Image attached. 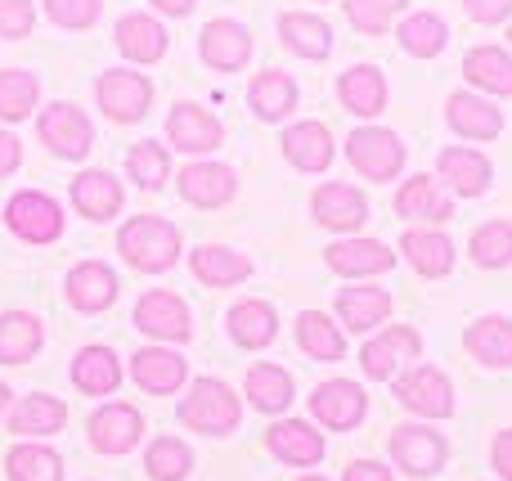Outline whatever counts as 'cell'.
I'll return each instance as SVG.
<instances>
[{"label":"cell","mask_w":512,"mask_h":481,"mask_svg":"<svg viewBox=\"0 0 512 481\" xmlns=\"http://www.w3.org/2000/svg\"><path fill=\"white\" fill-rule=\"evenodd\" d=\"M117 248L144 275H158V270H171L180 257V230L162 216H131V221L117 230Z\"/></svg>","instance_id":"cell-1"},{"label":"cell","mask_w":512,"mask_h":481,"mask_svg":"<svg viewBox=\"0 0 512 481\" xmlns=\"http://www.w3.org/2000/svg\"><path fill=\"white\" fill-rule=\"evenodd\" d=\"M239 419H243V401L221 378H198L189 387V396L180 401V423L203 432V437H225V432L239 428Z\"/></svg>","instance_id":"cell-2"},{"label":"cell","mask_w":512,"mask_h":481,"mask_svg":"<svg viewBox=\"0 0 512 481\" xmlns=\"http://www.w3.org/2000/svg\"><path fill=\"white\" fill-rule=\"evenodd\" d=\"M36 135H41V144L54 153V158H86L90 149H95V122L86 117V108L68 104V99H59V104L41 108V117H36Z\"/></svg>","instance_id":"cell-3"},{"label":"cell","mask_w":512,"mask_h":481,"mask_svg":"<svg viewBox=\"0 0 512 481\" xmlns=\"http://www.w3.org/2000/svg\"><path fill=\"white\" fill-rule=\"evenodd\" d=\"M346 158L364 180H396L405 171V144L387 126H355L346 135Z\"/></svg>","instance_id":"cell-4"},{"label":"cell","mask_w":512,"mask_h":481,"mask_svg":"<svg viewBox=\"0 0 512 481\" xmlns=\"http://www.w3.org/2000/svg\"><path fill=\"white\" fill-rule=\"evenodd\" d=\"M95 104L117 126H135V122H144V113L153 104V81L131 68H104L95 81Z\"/></svg>","instance_id":"cell-5"},{"label":"cell","mask_w":512,"mask_h":481,"mask_svg":"<svg viewBox=\"0 0 512 481\" xmlns=\"http://www.w3.org/2000/svg\"><path fill=\"white\" fill-rule=\"evenodd\" d=\"M5 225L23 243H54L63 234V207L41 189H18L5 203Z\"/></svg>","instance_id":"cell-6"},{"label":"cell","mask_w":512,"mask_h":481,"mask_svg":"<svg viewBox=\"0 0 512 481\" xmlns=\"http://www.w3.org/2000/svg\"><path fill=\"white\" fill-rule=\"evenodd\" d=\"M396 401L423 419H445L454 414V387L436 365H409L396 378Z\"/></svg>","instance_id":"cell-7"},{"label":"cell","mask_w":512,"mask_h":481,"mask_svg":"<svg viewBox=\"0 0 512 481\" xmlns=\"http://www.w3.org/2000/svg\"><path fill=\"white\" fill-rule=\"evenodd\" d=\"M310 216H315L324 230L355 234L369 221V198H364V189L346 185V180H324V185L310 194Z\"/></svg>","instance_id":"cell-8"},{"label":"cell","mask_w":512,"mask_h":481,"mask_svg":"<svg viewBox=\"0 0 512 481\" xmlns=\"http://www.w3.org/2000/svg\"><path fill=\"white\" fill-rule=\"evenodd\" d=\"M135 329L149 333V338H162V342L194 338V320H189L185 297L167 293V288H149V293L135 302Z\"/></svg>","instance_id":"cell-9"},{"label":"cell","mask_w":512,"mask_h":481,"mask_svg":"<svg viewBox=\"0 0 512 481\" xmlns=\"http://www.w3.org/2000/svg\"><path fill=\"white\" fill-rule=\"evenodd\" d=\"M140 432H144L140 410L126 405V401L99 405V410L90 414V423H86V437H90V446H95L99 455H131V450L140 446Z\"/></svg>","instance_id":"cell-10"},{"label":"cell","mask_w":512,"mask_h":481,"mask_svg":"<svg viewBox=\"0 0 512 481\" xmlns=\"http://www.w3.org/2000/svg\"><path fill=\"white\" fill-rule=\"evenodd\" d=\"M310 414L333 432H351V428H360L364 414H369V396H364V387L351 383V378H328V383H319L315 396H310Z\"/></svg>","instance_id":"cell-11"},{"label":"cell","mask_w":512,"mask_h":481,"mask_svg":"<svg viewBox=\"0 0 512 481\" xmlns=\"http://www.w3.org/2000/svg\"><path fill=\"white\" fill-rule=\"evenodd\" d=\"M418 351H423V338H418L414 324H391L373 342H364L360 365H364V374L382 383V378H396L405 365H414Z\"/></svg>","instance_id":"cell-12"},{"label":"cell","mask_w":512,"mask_h":481,"mask_svg":"<svg viewBox=\"0 0 512 481\" xmlns=\"http://www.w3.org/2000/svg\"><path fill=\"white\" fill-rule=\"evenodd\" d=\"M167 140H171V149H180V153H212L225 144V126L212 108L180 99L167 113Z\"/></svg>","instance_id":"cell-13"},{"label":"cell","mask_w":512,"mask_h":481,"mask_svg":"<svg viewBox=\"0 0 512 481\" xmlns=\"http://www.w3.org/2000/svg\"><path fill=\"white\" fill-rule=\"evenodd\" d=\"M445 455H450L445 437L423 428V423H400V428L391 432V459H396L409 477H432L436 468L445 464Z\"/></svg>","instance_id":"cell-14"},{"label":"cell","mask_w":512,"mask_h":481,"mask_svg":"<svg viewBox=\"0 0 512 481\" xmlns=\"http://www.w3.org/2000/svg\"><path fill=\"white\" fill-rule=\"evenodd\" d=\"M198 54L216 72H239L252 59V32L243 23H234V18H212L198 32Z\"/></svg>","instance_id":"cell-15"},{"label":"cell","mask_w":512,"mask_h":481,"mask_svg":"<svg viewBox=\"0 0 512 481\" xmlns=\"http://www.w3.org/2000/svg\"><path fill=\"white\" fill-rule=\"evenodd\" d=\"M279 144H283V158H288L297 171H306V176H319V171H328V162L337 158L333 131H328L324 122H315V117H306V122H292L288 131H283Z\"/></svg>","instance_id":"cell-16"},{"label":"cell","mask_w":512,"mask_h":481,"mask_svg":"<svg viewBox=\"0 0 512 481\" xmlns=\"http://www.w3.org/2000/svg\"><path fill=\"white\" fill-rule=\"evenodd\" d=\"M176 185L185 194V203H194V207H225L239 194V176L225 162H185Z\"/></svg>","instance_id":"cell-17"},{"label":"cell","mask_w":512,"mask_h":481,"mask_svg":"<svg viewBox=\"0 0 512 481\" xmlns=\"http://www.w3.org/2000/svg\"><path fill=\"white\" fill-rule=\"evenodd\" d=\"M63 293L77 311L95 315V311H108L117 302V270L104 266V261H77L63 279Z\"/></svg>","instance_id":"cell-18"},{"label":"cell","mask_w":512,"mask_h":481,"mask_svg":"<svg viewBox=\"0 0 512 481\" xmlns=\"http://www.w3.org/2000/svg\"><path fill=\"white\" fill-rule=\"evenodd\" d=\"M445 122H450L454 135L463 140H495L504 131V113L490 104L486 95H472V90H454L445 99Z\"/></svg>","instance_id":"cell-19"},{"label":"cell","mask_w":512,"mask_h":481,"mask_svg":"<svg viewBox=\"0 0 512 481\" xmlns=\"http://www.w3.org/2000/svg\"><path fill=\"white\" fill-rule=\"evenodd\" d=\"M113 41L131 63H158L171 45V32L153 14H122L113 27Z\"/></svg>","instance_id":"cell-20"},{"label":"cell","mask_w":512,"mask_h":481,"mask_svg":"<svg viewBox=\"0 0 512 481\" xmlns=\"http://www.w3.org/2000/svg\"><path fill=\"white\" fill-rule=\"evenodd\" d=\"M265 446L279 464H292V468H315L324 459V437L310 428L306 419H283L265 432Z\"/></svg>","instance_id":"cell-21"},{"label":"cell","mask_w":512,"mask_h":481,"mask_svg":"<svg viewBox=\"0 0 512 481\" xmlns=\"http://www.w3.org/2000/svg\"><path fill=\"white\" fill-rule=\"evenodd\" d=\"M396 212L409 216V221L441 225V221H450L454 216V198L436 176H409L405 185L396 189Z\"/></svg>","instance_id":"cell-22"},{"label":"cell","mask_w":512,"mask_h":481,"mask_svg":"<svg viewBox=\"0 0 512 481\" xmlns=\"http://www.w3.org/2000/svg\"><path fill=\"white\" fill-rule=\"evenodd\" d=\"M337 99H342L346 113L355 117H378L387 108V77L373 63H355L337 77Z\"/></svg>","instance_id":"cell-23"},{"label":"cell","mask_w":512,"mask_h":481,"mask_svg":"<svg viewBox=\"0 0 512 481\" xmlns=\"http://www.w3.org/2000/svg\"><path fill=\"white\" fill-rule=\"evenodd\" d=\"M436 167H441V176L450 180L454 194H463V198L486 194V189H490V176H495V167H490L486 153H481V149H468V144H450V149H441Z\"/></svg>","instance_id":"cell-24"},{"label":"cell","mask_w":512,"mask_h":481,"mask_svg":"<svg viewBox=\"0 0 512 481\" xmlns=\"http://www.w3.org/2000/svg\"><path fill=\"white\" fill-rule=\"evenodd\" d=\"M324 261H328V270H337V275L360 279V275H387V270L396 266V252L378 239H342L324 252Z\"/></svg>","instance_id":"cell-25"},{"label":"cell","mask_w":512,"mask_h":481,"mask_svg":"<svg viewBox=\"0 0 512 481\" xmlns=\"http://www.w3.org/2000/svg\"><path fill=\"white\" fill-rule=\"evenodd\" d=\"M122 180H113L108 171H81L72 176V207H77L86 221H113L122 212Z\"/></svg>","instance_id":"cell-26"},{"label":"cell","mask_w":512,"mask_h":481,"mask_svg":"<svg viewBox=\"0 0 512 481\" xmlns=\"http://www.w3.org/2000/svg\"><path fill=\"white\" fill-rule=\"evenodd\" d=\"M279 36L292 54H301V59L319 63V59L333 54V27H328V18L306 14V9H288V14H279Z\"/></svg>","instance_id":"cell-27"},{"label":"cell","mask_w":512,"mask_h":481,"mask_svg":"<svg viewBox=\"0 0 512 481\" xmlns=\"http://www.w3.org/2000/svg\"><path fill=\"white\" fill-rule=\"evenodd\" d=\"M185 356L176 351H162V347H144L131 356V378L153 396H171L185 387Z\"/></svg>","instance_id":"cell-28"},{"label":"cell","mask_w":512,"mask_h":481,"mask_svg":"<svg viewBox=\"0 0 512 481\" xmlns=\"http://www.w3.org/2000/svg\"><path fill=\"white\" fill-rule=\"evenodd\" d=\"M248 108L261 117V122H283V117L297 108V81H292L283 68L256 72L252 86H248Z\"/></svg>","instance_id":"cell-29"},{"label":"cell","mask_w":512,"mask_h":481,"mask_svg":"<svg viewBox=\"0 0 512 481\" xmlns=\"http://www.w3.org/2000/svg\"><path fill=\"white\" fill-rule=\"evenodd\" d=\"M463 347L490 369H508L512 365V320L508 315H481L477 324H468Z\"/></svg>","instance_id":"cell-30"},{"label":"cell","mask_w":512,"mask_h":481,"mask_svg":"<svg viewBox=\"0 0 512 481\" xmlns=\"http://www.w3.org/2000/svg\"><path fill=\"white\" fill-rule=\"evenodd\" d=\"M72 383L86 396H113L122 383V360L113 347H81L72 360Z\"/></svg>","instance_id":"cell-31"},{"label":"cell","mask_w":512,"mask_h":481,"mask_svg":"<svg viewBox=\"0 0 512 481\" xmlns=\"http://www.w3.org/2000/svg\"><path fill=\"white\" fill-rule=\"evenodd\" d=\"M400 252H405L409 266L427 279H441L454 270V243H450V234H441V230H405Z\"/></svg>","instance_id":"cell-32"},{"label":"cell","mask_w":512,"mask_h":481,"mask_svg":"<svg viewBox=\"0 0 512 481\" xmlns=\"http://www.w3.org/2000/svg\"><path fill=\"white\" fill-rule=\"evenodd\" d=\"M463 77L486 95H512V54L499 45H472L463 54Z\"/></svg>","instance_id":"cell-33"},{"label":"cell","mask_w":512,"mask_h":481,"mask_svg":"<svg viewBox=\"0 0 512 481\" xmlns=\"http://www.w3.org/2000/svg\"><path fill=\"white\" fill-rule=\"evenodd\" d=\"M63 423H68V405L59 401V396H23V401L9 410V432H18V437H50V432H59Z\"/></svg>","instance_id":"cell-34"},{"label":"cell","mask_w":512,"mask_h":481,"mask_svg":"<svg viewBox=\"0 0 512 481\" xmlns=\"http://www.w3.org/2000/svg\"><path fill=\"white\" fill-rule=\"evenodd\" d=\"M387 315H391L387 288H342V293H337V320H342L351 333L378 329Z\"/></svg>","instance_id":"cell-35"},{"label":"cell","mask_w":512,"mask_h":481,"mask_svg":"<svg viewBox=\"0 0 512 481\" xmlns=\"http://www.w3.org/2000/svg\"><path fill=\"white\" fill-rule=\"evenodd\" d=\"M41 342H45V329L36 315H27V311L0 315V365H27V360H36Z\"/></svg>","instance_id":"cell-36"},{"label":"cell","mask_w":512,"mask_h":481,"mask_svg":"<svg viewBox=\"0 0 512 481\" xmlns=\"http://www.w3.org/2000/svg\"><path fill=\"white\" fill-rule=\"evenodd\" d=\"M274 333H279V315H274L270 302H261V297L234 302V311H230V338L239 342V347L261 351L265 342H274Z\"/></svg>","instance_id":"cell-37"},{"label":"cell","mask_w":512,"mask_h":481,"mask_svg":"<svg viewBox=\"0 0 512 481\" xmlns=\"http://www.w3.org/2000/svg\"><path fill=\"white\" fill-rule=\"evenodd\" d=\"M189 266H194V275L203 279L207 288H230L252 275V261L234 248H221V243H203V248L189 257Z\"/></svg>","instance_id":"cell-38"},{"label":"cell","mask_w":512,"mask_h":481,"mask_svg":"<svg viewBox=\"0 0 512 481\" xmlns=\"http://www.w3.org/2000/svg\"><path fill=\"white\" fill-rule=\"evenodd\" d=\"M243 396H248V401L261 414H283L297 392H292L288 369H279V365H252L248 378H243Z\"/></svg>","instance_id":"cell-39"},{"label":"cell","mask_w":512,"mask_h":481,"mask_svg":"<svg viewBox=\"0 0 512 481\" xmlns=\"http://www.w3.org/2000/svg\"><path fill=\"white\" fill-rule=\"evenodd\" d=\"M297 342H301V351H306L310 360H324V365H328V360H342L346 356L342 329H337L324 311H301L297 315Z\"/></svg>","instance_id":"cell-40"},{"label":"cell","mask_w":512,"mask_h":481,"mask_svg":"<svg viewBox=\"0 0 512 481\" xmlns=\"http://www.w3.org/2000/svg\"><path fill=\"white\" fill-rule=\"evenodd\" d=\"M400 45H405L414 59H436V54L445 50V41H450V27H445L441 14H432V9H418V14H409L405 23L396 27Z\"/></svg>","instance_id":"cell-41"},{"label":"cell","mask_w":512,"mask_h":481,"mask_svg":"<svg viewBox=\"0 0 512 481\" xmlns=\"http://www.w3.org/2000/svg\"><path fill=\"white\" fill-rule=\"evenodd\" d=\"M5 473L9 481H63V459L41 441H27V446L9 450Z\"/></svg>","instance_id":"cell-42"},{"label":"cell","mask_w":512,"mask_h":481,"mask_svg":"<svg viewBox=\"0 0 512 481\" xmlns=\"http://www.w3.org/2000/svg\"><path fill=\"white\" fill-rule=\"evenodd\" d=\"M41 99V81L27 68H0V122H23Z\"/></svg>","instance_id":"cell-43"},{"label":"cell","mask_w":512,"mask_h":481,"mask_svg":"<svg viewBox=\"0 0 512 481\" xmlns=\"http://www.w3.org/2000/svg\"><path fill=\"white\" fill-rule=\"evenodd\" d=\"M144 468H149L153 481H185L189 468H194V450L180 437H158L144 455Z\"/></svg>","instance_id":"cell-44"},{"label":"cell","mask_w":512,"mask_h":481,"mask_svg":"<svg viewBox=\"0 0 512 481\" xmlns=\"http://www.w3.org/2000/svg\"><path fill=\"white\" fill-rule=\"evenodd\" d=\"M126 171L140 189H162V180L171 176V158L162 140H140L131 153H126Z\"/></svg>","instance_id":"cell-45"},{"label":"cell","mask_w":512,"mask_h":481,"mask_svg":"<svg viewBox=\"0 0 512 481\" xmlns=\"http://www.w3.org/2000/svg\"><path fill=\"white\" fill-rule=\"evenodd\" d=\"M472 261L486 270H499L512 261V221H486L472 230Z\"/></svg>","instance_id":"cell-46"},{"label":"cell","mask_w":512,"mask_h":481,"mask_svg":"<svg viewBox=\"0 0 512 481\" xmlns=\"http://www.w3.org/2000/svg\"><path fill=\"white\" fill-rule=\"evenodd\" d=\"M409 0H346V23L364 36H378L391 27V18L405 9Z\"/></svg>","instance_id":"cell-47"},{"label":"cell","mask_w":512,"mask_h":481,"mask_svg":"<svg viewBox=\"0 0 512 481\" xmlns=\"http://www.w3.org/2000/svg\"><path fill=\"white\" fill-rule=\"evenodd\" d=\"M45 14L54 27L63 32H86L99 14H104V0H45Z\"/></svg>","instance_id":"cell-48"},{"label":"cell","mask_w":512,"mask_h":481,"mask_svg":"<svg viewBox=\"0 0 512 481\" xmlns=\"http://www.w3.org/2000/svg\"><path fill=\"white\" fill-rule=\"evenodd\" d=\"M36 27V9L32 0H0V36L5 41H23Z\"/></svg>","instance_id":"cell-49"},{"label":"cell","mask_w":512,"mask_h":481,"mask_svg":"<svg viewBox=\"0 0 512 481\" xmlns=\"http://www.w3.org/2000/svg\"><path fill=\"white\" fill-rule=\"evenodd\" d=\"M463 9H468L477 23H486V27H495V23H504V18H512V0H463Z\"/></svg>","instance_id":"cell-50"},{"label":"cell","mask_w":512,"mask_h":481,"mask_svg":"<svg viewBox=\"0 0 512 481\" xmlns=\"http://www.w3.org/2000/svg\"><path fill=\"white\" fill-rule=\"evenodd\" d=\"M18 162H23V140L14 131H0V180L14 176Z\"/></svg>","instance_id":"cell-51"},{"label":"cell","mask_w":512,"mask_h":481,"mask_svg":"<svg viewBox=\"0 0 512 481\" xmlns=\"http://www.w3.org/2000/svg\"><path fill=\"white\" fill-rule=\"evenodd\" d=\"M342 481H391V468L378 464V459H355Z\"/></svg>","instance_id":"cell-52"},{"label":"cell","mask_w":512,"mask_h":481,"mask_svg":"<svg viewBox=\"0 0 512 481\" xmlns=\"http://www.w3.org/2000/svg\"><path fill=\"white\" fill-rule=\"evenodd\" d=\"M490 459H495L499 477L512 481V428H508V432H499V437H495V446H490Z\"/></svg>","instance_id":"cell-53"},{"label":"cell","mask_w":512,"mask_h":481,"mask_svg":"<svg viewBox=\"0 0 512 481\" xmlns=\"http://www.w3.org/2000/svg\"><path fill=\"white\" fill-rule=\"evenodd\" d=\"M153 9H162V14H171V18H185V14H194V0H149Z\"/></svg>","instance_id":"cell-54"},{"label":"cell","mask_w":512,"mask_h":481,"mask_svg":"<svg viewBox=\"0 0 512 481\" xmlns=\"http://www.w3.org/2000/svg\"><path fill=\"white\" fill-rule=\"evenodd\" d=\"M5 405H9V387L0 383V410H5Z\"/></svg>","instance_id":"cell-55"},{"label":"cell","mask_w":512,"mask_h":481,"mask_svg":"<svg viewBox=\"0 0 512 481\" xmlns=\"http://www.w3.org/2000/svg\"><path fill=\"white\" fill-rule=\"evenodd\" d=\"M297 481H328V477H297Z\"/></svg>","instance_id":"cell-56"},{"label":"cell","mask_w":512,"mask_h":481,"mask_svg":"<svg viewBox=\"0 0 512 481\" xmlns=\"http://www.w3.org/2000/svg\"><path fill=\"white\" fill-rule=\"evenodd\" d=\"M508 41H512V27H508Z\"/></svg>","instance_id":"cell-57"}]
</instances>
